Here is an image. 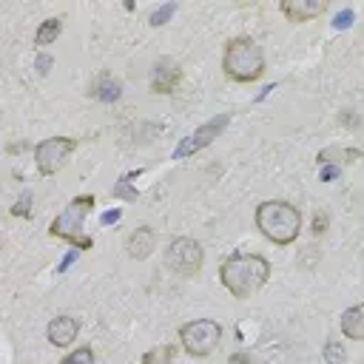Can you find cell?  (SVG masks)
<instances>
[{"mask_svg":"<svg viewBox=\"0 0 364 364\" xmlns=\"http://www.w3.org/2000/svg\"><path fill=\"white\" fill-rule=\"evenodd\" d=\"M51 63H54V60H51L48 54H40V57H37V71H40V74H48V71H51Z\"/></svg>","mask_w":364,"mask_h":364,"instance_id":"cell-24","label":"cell"},{"mask_svg":"<svg viewBox=\"0 0 364 364\" xmlns=\"http://www.w3.org/2000/svg\"><path fill=\"white\" fill-rule=\"evenodd\" d=\"M338 324H341L344 338H350V341H364V301L347 307V310L341 313V321H338Z\"/></svg>","mask_w":364,"mask_h":364,"instance_id":"cell-13","label":"cell"},{"mask_svg":"<svg viewBox=\"0 0 364 364\" xmlns=\"http://www.w3.org/2000/svg\"><path fill=\"white\" fill-rule=\"evenodd\" d=\"M327 3L324 0H282L279 3V11L290 20V23H307L318 14H324Z\"/></svg>","mask_w":364,"mask_h":364,"instance_id":"cell-11","label":"cell"},{"mask_svg":"<svg viewBox=\"0 0 364 364\" xmlns=\"http://www.w3.org/2000/svg\"><path fill=\"white\" fill-rule=\"evenodd\" d=\"M228 122H230V114H216L210 122H205L202 128H196L191 136H185L176 148H173V159H185V156H191V154H196V151H202L205 145H210L225 128H228Z\"/></svg>","mask_w":364,"mask_h":364,"instance_id":"cell-8","label":"cell"},{"mask_svg":"<svg viewBox=\"0 0 364 364\" xmlns=\"http://www.w3.org/2000/svg\"><path fill=\"white\" fill-rule=\"evenodd\" d=\"M11 213H14V216H26V219L31 216V193H28V191L17 199V205L11 208Z\"/></svg>","mask_w":364,"mask_h":364,"instance_id":"cell-21","label":"cell"},{"mask_svg":"<svg viewBox=\"0 0 364 364\" xmlns=\"http://www.w3.org/2000/svg\"><path fill=\"white\" fill-rule=\"evenodd\" d=\"M94 205H97V199L91 193H80V196L68 199V205L51 219L48 233L54 239L68 242L74 250H91L94 247V236H88L82 228H85V216L94 210Z\"/></svg>","mask_w":364,"mask_h":364,"instance_id":"cell-4","label":"cell"},{"mask_svg":"<svg viewBox=\"0 0 364 364\" xmlns=\"http://www.w3.org/2000/svg\"><path fill=\"white\" fill-rule=\"evenodd\" d=\"M336 173H338V168H333V165H327V168L321 171V179H333Z\"/></svg>","mask_w":364,"mask_h":364,"instance_id":"cell-28","label":"cell"},{"mask_svg":"<svg viewBox=\"0 0 364 364\" xmlns=\"http://www.w3.org/2000/svg\"><path fill=\"white\" fill-rule=\"evenodd\" d=\"M253 222H256L259 233L273 245H293L301 233V213L293 202H284V199L259 202Z\"/></svg>","mask_w":364,"mask_h":364,"instance_id":"cell-2","label":"cell"},{"mask_svg":"<svg viewBox=\"0 0 364 364\" xmlns=\"http://www.w3.org/2000/svg\"><path fill=\"white\" fill-rule=\"evenodd\" d=\"M176 347L173 344H162V347H151L148 353H142L139 364H171L173 361Z\"/></svg>","mask_w":364,"mask_h":364,"instance_id":"cell-16","label":"cell"},{"mask_svg":"<svg viewBox=\"0 0 364 364\" xmlns=\"http://www.w3.org/2000/svg\"><path fill=\"white\" fill-rule=\"evenodd\" d=\"M353 17H355V14H353V9L338 11V14L333 17V28H338V31H341V28H350V26H353Z\"/></svg>","mask_w":364,"mask_h":364,"instance_id":"cell-22","label":"cell"},{"mask_svg":"<svg viewBox=\"0 0 364 364\" xmlns=\"http://www.w3.org/2000/svg\"><path fill=\"white\" fill-rule=\"evenodd\" d=\"M205 250L193 236H176L165 247V264L179 276H196L202 270Z\"/></svg>","mask_w":364,"mask_h":364,"instance_id":"cell-7","label":"cell"},{"mask_svg":"<svg viewBox=\"0 0 364 364\" xmlns=\"http://www.w3.org/2000/svg\"><path fill=\"white\" fill-rule=\"evenodd\" d=\"M270 279V262L259 253H230L219 264V282L233 299H250Z\"/></svg>","mask_w":364,"mask_h":364,"instance_id":"cell-1","label":"cell"},{"mask_svg":"<svg viewBox=\"0 0 364 364\" xmlns=\"http://www.w3.org/2000/svg\"><path fill=\"white\" fill-rule=\"evenodd\" d=\"M77 256H80V250H71V253H68V256H65V259L60 262V270H65V267H68V264H71V262H74Z\"/></svg>","mask_w":364,"mask_h":364,"instance_id":"cell-27","label":"cell"},{"mask_svg":"<svg viewBox=\"0 0 364 364\" xmlns=\"http://www.w3.org/2000/svg\"><path fill=\"white\" fill-rule=\"evenodd\" d=\"M154 247H156V233H154V228H148V225H139V228L131 230V236L125 239V253H128V259H134V262L148 259V256L154 253Z\"/></svg>","mask_w":364,"mask_h":364,"instance_id":"cell-12","label":"cell"},{"mask_svg":"<svg viewBox=\"0 0 364 364\" xmlns=\"http://www.w3.org/2000/svg\"><path fill=\"white\" fill-rule=\"evenodd\" d=\"M230 364H250V355H245V353H233V355H230Z\"/></svg>","mask_w":364,"mask_h":364,"instance_id":"cell-26","label":"cell"},{"mask_svg":"<svg viewBox=\"0 0 364 364\" xmlns=\"http://www.w3.org/2000/svg\"><path fill=\"white\" fill-rule=\"evenodd\" d=\"M57 364H94V350L91 347H77V350H71L63 361H57Z\"/></svg>","mask_w":364,"mask_h":364,"instance_id":"cell-19","label":"cell"},{"mask_svg":"<svg viewBox=\"0 0 364 364\" xmlns=\"http://www.w3.org/2000/svg\"><path fill=\"white\" fill-rule=\"evenodd\" d=\"M46 336H48V341H51L54 347H68V344H74L77 336H80V321H77L74 316L60 313V316H54V318L48 321Z\"/></svg>","mask_w":364,"mask_h":364,"instance_id":"cell-10","label":"cell"},{"mask_svg":"<svg viewBox=\"0 0 364 364\" xmlns=\"http://www.w3.org/2000/svg\"><path fill=\"white\" fill-rule=\"evenodd\" d=\"M74 148H77V139H71V136H46L43 142L34 145V162H37V171H40L43 176H54V173H60V171L68 165Z\"/></svg>","mask_w":364,"mask_h":364,"instance_id":"cell-6","label":"cell"},{"mask_svg":"<svg viewBox=\"0 0 364 364\" xmlns=\"http://www.w3.org/2000/svg\"><path fill=\"white\" fill-rule=\"evenodd\" d=\"M179 82H182V68H179L171 57H162V60L151 68V88H154L156 94H173Z\"/></svg>","mask_w":364,"mask_h":364,"instance_id":"cell-9","label":"cell"},{"mask_svg":"<svg viewBox=\"0 0 364 364\" xmlns=\"http://www.w3.org/2000/svg\"><path fill=\"white\" fill-rule=\"evenodd\" d=\"M264 51L253 37H230L222 51V71L233 82H256L264 74Z\"/></svg>","mask_w":364,"mask_h":364,"instance_id":"cell-3","label":"cell"},{"mask_svg":"<svg viewBox=\"0 0 364 364\" xmlns=\"http://www.w3.org/2000/svg\"><path fill=\"white\" fill-rule=\"evenodd\" d=\"M88 94L97 97V100H102V102H114V100H119L122 85H119L117 80H111L108 74H102V77H97V82L88 88Z\"/></svg>","mask_w":364,"mask_h":364,"instance_id":"cell-14","label":"cell"},{"mask_svg":"<svg viewBox=\"0 0 364 364\" xmlns=\"http://www.w3.org/2000/svg\"><path fill=\"white\" fill-rule=\"evenodd\" d=\"M60 31H63V20H60V17H46V20L37 26V31H34V46H40V48L51 46V43L60 37Z\"/></svg>","mask_w":364,"mask_h":364,"instance_id":"cell-15","label":"cell"},{"mask_svg":"<svg viewBox=\"0 0 364 364\" xmlns=\"http://www.w3.org/2000/svg\"><path fill=\"white\" fill-rule=\"evenodd\" d=\"M176 9H179L176 3H165L162 9H156V11L151 14V20H148V23H151V26H165V23H168V20L176 14Z\"/></svg>","mask_w":364,"mask_h":364,"instance_id":"cell-20","label":"cell"},{"mask_svg":"<svg viewBox=\"0 0 364 364\" xmlns=\"http://www.w3.org/2000/svg\"><path fill=\"white\" fill-rule=\"evenodd\" d=\"M139 176V171H131V173H125L117 185H114V196H119V199H136V191H131V179H136Z\"/></svg>","mask_w":364,"mask_h":364,"instance_id":"cell-18","label":"cell"},{"mask_svg":"<svg viewBox=\"0 0 364 364\" xmlns=\"http://www.w3.org/2000/svg\"><path fill=\"white\" fill-rule=\"evenodd\" d=\"M324 230H327V216H324V213H316V216H313V233L318 236V233H324Z\"/></svg>","mask_w":364,"mask_h":364,"instance_id":"cell-23","label":"cell"},{"mask_svg":"<svg viewBox=\"0 0 364 364\" xmlns=\"http://www.w3.org/2000/svg\"><path fill=\"white\" fill-rule=\"evenodd\" d=\"M119 216H122V210L117 208V210H108V213H102V222H105V225H111V222H119Z\"/></svg>","mask_w":364,"mask_h":364,"instance_id":"cell-25","label":"cell"},{"mask_svg":"<svg viewBox=\"0 0 364 364\" xmlns=\"http://www.w3.org/2000/svg\"><path fill=\"white\" fill-rule=\"evenodd\" d=\"M321 355H324L327 364H344V361H347V350H344V344H341V341H333V338L324 341Z\"/></svg>","mask_w":364,"mask_h":364,"instance_id":"cell-17","label":"cell"},{"mask_svg":"<svg viewBox=\"0 0 364 364\" xmlns=\"http://www.w3.org/2000/svg\"><path fill=\"white\" fill-rule=\"evenodd\" d=\"M219 341H222V324L213 318H193L179 327V344L193 358L210 355Z\"/></svg>","mask_w":364,"mask_h":364,"instance_id":"cell-5","label":"cell"}]
</instances>
